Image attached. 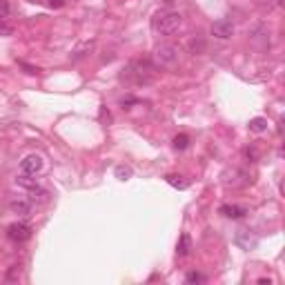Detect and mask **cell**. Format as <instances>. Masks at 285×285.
Here are the masks:
<instances>
[{
	"label": "cell",
	"instance_id": "cell-1",
	"mask_svg": "<svg viewBox=\"0 0 285 285\" xmlns=\"http://www.w3.org/2000/svg\"><path fill=\"white\" fill-rule=\"evenodd\" d=\"M154 69L156 67L149 63V60L136 58L123 69L121 78L127 80V83H134V85H147V83H151V78H154Z\"/></svg>",
	"mask_w": 285,
	"mask_h": 285
},
{
	"label": "cell",
	"instance_id": "cell-2",
	"mask_svg": "<svg viewBox=\"0 0 285 285\" xmlns=\"http://www.w3.org/2000/svg\"><path fill=\"white\" fill-rule=\"evenodd\" d=\"M183 27V16L178 11H158L151 18V29L160 36H172Z\"/></svg>",
	"mask_w": 285,
	"mask_h": 285
},
{
	"label": "cell",
	"instance_id": "cell-3",
	"mask_svg": "<svg viewBox=\"0 0 285 285\" xmlns=\"http://www.w3.org/2000/svg\"><path fill=\"white\" fill-rule=\"evenodd\" d=\"M178 63V47L174 45H160L151 54V65L154 67H172Z\"/></svg>",
	"mask_w": 285,
	"mask_h": 285
},
{
	"label": "cell",
	"instance_id": "cell-4",
	"mask_svg": "<svg viewBox=\"0 0 285 285\" xmlns=\"http://www.w3.org/2000/svg\"><path fill=\"white\" fill-rule=\"evenodd\" d=\"M7 236H9V241H13V243H25V241L31 239V225L25 221L11 223V225L7 227Z\"/></svg>",
	"mask_w": 285,
	"mask_h": 285
},
{
	"label": "cell",
	"instance_id": "cell-5",
	"mask_svg": "<svg viewBox=\"0 0 285 285\" xmlns=\"http://www.w3.org/2000/svg\"><path fill=\"white\" fill-rule=\"evenodd\" d=\"M232 34H234V25L227 18H221L212 25V36L218 38V40H227V38H232Z\"/></svg>",
	"mask_w": 285,
	"mask_h": 285
},
{
	"label": "cell",
	"instance_id": "cell-6",
	"mask_svg": "<svg viewBox=\"0 0 285 285\" xmlns=\"http://www.w3.org/2000/svg\"><path fill=\"white\" fill-rule=\"evenodd\" d=\"M42 165H45V163H42L40 156H38V154H29V156H27V158L20 163V167H22V172H25V174H31V176H36V174L42 169Z\"/></svg>",
	"mask_w": 285,
	"mask_h": 285
},
{
	"label": "cell",
	"instance_id": "cell-7",
	"mask_svg": "<svg viewBox=\"0 0 285 285\" xmlns=\"http://www.w3.org/2000/svg\"><path fill=\"white\" fill-rule=\"evenodd\" d=\"M223 214L225 218H243L245 214H248V210L241 205H221V210H218Z\"/></svg>",
	"mask_w": 285,
	"mask_h": 285
},
{
	"label": "cell",
	"instance_id": "cell-8",
	"mask_svg": "<svg viewBox=\"0 0 285 285\" xmlns=\"http://www.w3.org/2000/svg\"><path fill=\"white\" fill-rule=\"evenodd\" d=\"M189 250H192V239H189V234H180L178 245H176L178 256H187V254H189Z\"/></svg>",
	"mask_w": 285,
	"mask_h": 285
},
{
	"label": "cell",
	"instance_id": "cell-9",
	"mask_svg": "<svg viewBox=\"0 0 285 285\" xmlns=\"http://www.w3.org/2000/svg\"><path fill=\"white\" fill-rule=\"evenodd\" d=\"M9 207H11V212L20 214V216H27V214H31V203H27V201H13Z\"/></svg>",
	"mask_w": 285,
	"mask_h": 285
},
{
	"label": "cell",
	"instance_id": "cell-10",
	"mask_svg": "<svg viewBox=\"0 0 285 285\" xmlns=\"http://www.w3.org/2000/svg\"><path fill=\"white\" fill-rule=\"evenodd\" d=\"M165 180H167L172 187H176V189H187V180H185L183 176H178V174H167Z\"/></svg>",
	"mask_w": 285,
	"mask_h": 285
},
{
	"label": "cell",
	"instance_id": "cell-11",
	"mask_svg": "<svg viewBox=\"0 0 285 285\" xmlns=\"http://www.w3.org/2000/svg\"><path fill=\"white\" fill-rule=\"evenodd\" d=\"M16 183L20 185V187H25V189H31V187H36V185H38V180L31 178V174H25V172H22L20 176L16 178Z\"/></svg>",
	"mask_w": 285,
	"mask_h": 285
},
{
	"label": "cell",
	"instance_id": "cell-12",
	"mask_svg": "<svg viewBox=\"0 0 285 285\" xmlns=\"http://www.w3.org/2000/svg\"><path fill=\"white\" fill-rule=\"evenodd\" d=\"M250 130L254 132V134H263V132L268 130V121H265V118H252V121H250Z\"/></svg>",
	"mask_w": 285,
	"mask_h": 285
},
{
	"label": "cell",
	"instance_id": "cell-13",
	"mask_svg": "<svg viewBox=\"0 0 285 285\" xmlns=\"http://www.w3.org/2000/svg\"><path fill=\"white\" fill-rule=\"evenodd\" d=\"M92 47H94V42H92V40L85 42L83 47H78V49H76L74 54H71V60H80L83 56H87V51H92Z\"/></svg>",
	"mask_w": 285,
	"mask_h": 285
},
{
	"label": "cell",
	"instance_id": "cell-14",
	"mask_svg": "<svg viewBox=\"0 0 285 285\" xmlns=\"http://www.w3.org/2000/svg\"><path fill=\"white\" fill-rule=\"evenodd\" d=\"M29 194H31L29 201H47V196H49V194H47L45 189H40L38 185H36V187H31V189H29Z\"/></svg>",
	"mask_w": 285,
	"mask_h": 285
},
{
	"label": "cell",
	"instance_id": "cell-15",
	"mask_svg": "<svg viewBox=\"0 0 285 285\" xmlns=\"http://www.w3.org/2000/svg\"><path fill=\"white\" fill-rule=\"evenodd\" d=\"M187 145H189L187 134H178L176 139H174V147H176V149H187Z\"/></svg>",
	"mask_w": 285,
	"mask_h": 285
},
{
	"label": "cell",
	"instance_id": "cell-16",
	"mask_svg": "<svg viewBox=\"0 0 285 285\" xmlns=\"http://www.w3.org/2000/svg\"><path fill=\"white\" fill-rule=\"evenodd\" d=\"M9 13H11V9H9V0H0V20H7Z\"/></svg>",
	"mask_w": 285,
	"mask_h": 285
},
{
	"label": "cell",
	"instance_id": "cell-17",
	"mask_svg": "<svg viewBox=\"0 0 285 285\" xmlns=\"http://www.w3.org/2000/svg\"><path fill=\"white\" fill-rule=\"evenodd\" d=\"M189 49H192V54H201L203 49H205V42L198 38V40H189Z\"/></svg>",
	"mask_w": 285,
	"mask_h": 285
},
{
	"label": "cell",
	"instance_id": "cell-18",
	"mask_svg": "<svg viewBox=\"0 0 285 285\" xmlns=\"http://www.w3.org/2000/svg\"><path fill=\"white\" fill-rule=\"evenodd\" d=\"M116 176L121 178V180L132 178V169H130V167H123V165H118V167H116Z\"/></svg>",
	"mask_w": 285,
	"mask_h": 285
},
{
	"label": "cell",
	"instance_id": "cell-19",
	"mask_svg": "<svg viewBox=\"0 0 285 285\" xmlns=\"http://www.w3.org/2000/svg\"><path fill=\"white\" fill-rule=\"evenodd\" d=\"M185 281H187V283H203V281H205V277H203L201 272H189L187 277H185Z\"/></svg>",
	"mask_w": 285,
	"mask_h": 285
},
{
	"label": "cell",
	"instance_id": "cell-20",
	"mask_svg": "<svg viewBox=\"0 0 285 285\" xmlns=\"http://www.w3.org/2000/svg\"><path fill=\"white\" fill-rule=\"evenodd\" d=\"M11 34H13V27L0 20V36H11Z\"/></svg>",
	"mask_w": 285,
	"mask_h": 285
},
{
	"label": "cell",
	"instance_id": "cell-21",
	"mask_svg": "<svg viewBox=\"0 0 285 285\" xmlns=\"http://www.w3.org/2000/svg\"><path fill=\"white\" fill-rule=\"evenodd\" d=\"M7 279H9V281H16V279H20V268H18V265H13V268L9 270Z\"/></svg>",
	"mask_w": 285,
	"mask_h": 285
},
{
	"label": "cell",
	"instance_id": "cell-22",
	"mask_svg": "<svg viewBox=\"0 0 285 285\" xmlns=\"http://www.w3.org/2000/svg\"><path fill=\"white\" fill-rule=\"evenodd\" d=\"M18 65H20V67H22V69H25V71H27V74H38V69H36V67H31V65L22 63V60H20V63H18Z\"/></svg>",
	"mask_w": 285,
	"mask_h": 285
},
{
	"label": "cell",
	"instance_id": "cell-23",
	"mask_svg": "<svg viewBox=\"0 0 285 285\" xmlns=\"http://www.w3.org/2000/svg\"><path fill=\"white\" fill-rule=\"evenodd\" d=\"M47 4H49V7L60 9V7H65V0H47Z\"/></svg>",
	"mask_w": 285,
	"mask_h": 285
}]
</instances>
